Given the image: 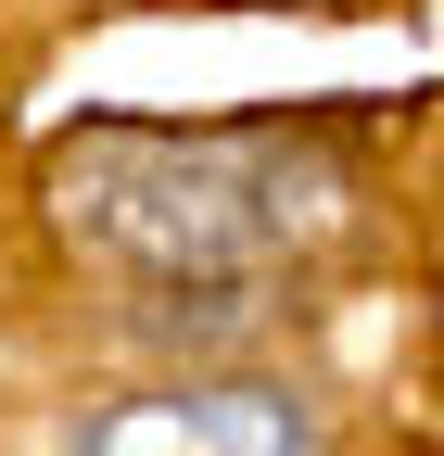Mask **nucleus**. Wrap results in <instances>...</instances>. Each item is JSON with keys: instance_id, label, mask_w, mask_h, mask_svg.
Listing matches in <instances>:
<instances>
[{"instance_id": "obj_1", "label": "nucleus", "mask_w": 444, "mask_h": 456, "mask_svg": "<svg viewBox=\"0 0 444 456\" xmlns=\"http://www.w3.org/2000/svg\"><path fill=\"white\" fill-rule=\"evenodd\" d=\"M51 203L89 254H115L165 292H229L267 279L305 216H317V165L292 140H242V127H77L51 152Z\"/></svg>"}, {"instance_id": "obj_2", "label": "nucleus", "mask_w": 444, "mask_h": 456, "mask_svg": "<svg viewBox=\"0 0 444 456\" xmlns=\"http://www.w3.org/2000/svg\"><path fill=\"white\" fill-rule=\"evenodd\" d=\"M77 456H305V406L267 380H216V393H140V406L89 419Z\"/></svg>"}]
</instances>
